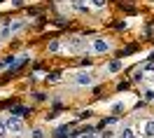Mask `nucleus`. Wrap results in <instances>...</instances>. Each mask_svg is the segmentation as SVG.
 <instances>
[{"label": "nucleus", "mask_w": 154, "mask_h": 138, "mask_svg": "<svg viewBox=\"0 0 154 138\" xmlns=\"http://www.w3.org/2000/svg\"><path fill=\"white\" fill-rule=\"evenodd\" d=\"M5 127H7V133H12V136H21V133L26 131L23 119L17 117V115H7V117H5Z\"/></svg>", "instance_id": "f257e3e1"}, {"label": "nucleus", "mask_w": 154, "mask_h": 138, "mask_svg": "<svg viewBox=\"0 0 154 138\" xmlns=\"http://www.w3.org/2000/svg\"><path fill=\"white\" fill-rule=\"evenodd\" d=\"M72 82H75L77 87H91V84L96 82V75H94L91 70H77Z\"/></svg>", "instance_id": "f03ea898"}, {"label": "nucleus", "mask_w": 154, "mask_h": 138, "mask_svg": "<svg viewBox=\"0 0 154 138\" xmlns=\"http://www.w3.org/2000/svg\"><path fill=\"white\" fill-rule=\"evenodd\" d=\"M23 26H26V21H23V19H17V21H10V24H5V26L0 28V40L10 38L12 33H17V30H21Z\"/></svg>", "instance_id": "7ed1b4c3"}, {"label": "nucleus", "mask_w": 154, "mask_h": 138, "mask_svg": "<svg viewBox=\"0 0 154 138\" xmlns=\"http://www.w3.org/2000/svg\"><path fill=\"white\" fill-rule=\"evenodd\" d=\"M91 49L96 52V54H107V52L112 49V42L105 38H94L91 40Z\"/></svg>", "instance_id": "20e7f679"}, {"label": "nucleus", "mask_w": 154, "mask_h": 138, "mask_svg": "<svg viewBox=\"0 0 154 138\" xmlns=\"http://www.w3.org/2000/svg\"><path fill=\"white\" fill-rule=\"evenodd\" d=\"M66 45H68V52L77 54V52H82L84 47H87V40H84V38H79V35H75V38H70V40H68Z\"/></svg>", "instance_id": "39448f33"}, {"label": "nucleus", "mask_w": 154, "mask_h": 138, "mask_svg": "<svg viewBox=\"0 0 154 138\" xmlns=\"http://www.w3.org/2000/svg\"><path fill=\"white\" fill-rule=\"evenodd\" d=\"M143 136H145V138H154V119H147V122H145Z\"/></svg>", "instance_id": "423d86ee"}, {"label": "nucleus", "mask_w": 154, "mask_h": 138, "mask_svg": "<svg viewBox=\"0 0 154 138\" xmlns=\"http://www.w3.org/2000/svg\"><path fill=\"white\" fill-rule=\"evenodd\" d=\"M119 138H138V136H135V131L131 127H124L122 131H119Z\"/></svg>", "instance_id": "0eeeda50"}, {"label": "nucleus", "mask_w": 154, "mask_h": 138, "mask_svg": "<svg viewBox=\"0 0 154 138\" xmlns=\"http://www.w3.org/2000/svg\"><path fill=\"white\" fill-rule=\"evenodd\" d=\"M61 47H63V45H61V40H51V42H49V54H56V52H61Z\"/></svg>", "instance_id": "6e6552de"}, {"label": "nucleus", "mask_w": 154, "mask_h": 138, "mask_svg": "<svg viewBox=\"0 0 154 138\" xmlns=\"http://www.w3.org/2000/svg\"><path fill=\"white\" fill-rule=\"evenodd\" d=\"M122 70V61H110L107 63V73H119Z\"/></svg>", "instance_id": "1a4fd4ad"}, {"label": "nucleus", "mask_w": 154, "mask_h": 138, "mask_svg": "<svg viewBox=\"0 0 154 138\" xmlns=\"http://www.w3.org/2000/svg\"><path fill=\"white\" fill-rule=\"evenodd\" d=\"M30 138H47V133H45V129H42V127H38V129L30 131Z\"/></svg>", "instance_id": "9d476101"}, {"label": "nucleus", "mask_w": 154, "mask_h": 138, "mask_svg": "<svg viewBox=\"0 0 154 138\" xmlns=\"http://www.w3.org/2000/svg\"><path fill=\"white\" fill-rule=\"evenodd\" d=\"M143 99L147 101V103H152V101H154V89H145V91H143Z\"/></svg>", "instance_id": "9b49d317"}, {"label": "nucleus", "mask_w": 154, "mask_h": 138, "mask_svg": "<svg viewBox=\"0 0 154 138\" xmlns=\"http://www.w3.org/2000/svg\"><path fill=\"white\" fill-rule=\"evenodd\" d=\"M145 73H154V61H149V63H145L143 66V75Z\"/></svg>", "instance_id": "f8f14e48"}, {"label": "nucleus", "mask_w": 154, "mask_h": 138, "mask_svg": "<svg viewBox=\"0 0 154 138\" xmlns=\"http://www.w3.org/2000/svg\"><path fill=\"white\" fill-rule=\"evenodd\" d=\"M72 7H75L77 12H89V7H87V5H82L79 0H77V2H75V5H72Z\"/></svg>", "instance_id": "ddd939ff"}, {"label": "nucleus", "mask_w": 154, "mask_h": 138, "mask_svg": "<svg viewBox=\"0 0 154 138\" xmlns=\"http://www.w3.org/2000/svg\"><path fill=\"white\" fill-rule=\"evenodd\" d=\"M7 136V127H5V119H0V138Z\"/></svg>", "instance_id": "4468645a"}, {"label": "nucleus", "mask_w": 154, "mask_h": 138, "mask_svg": "<svg viewBox=\"0 0 154 138\" xmlns=\"http://www.w3.org/2000/svg\"><path fill=\"white\" fill-rule=\"evenodd\" d=\"M79 138H98V136L94 133V131H91V129H87V131H84V133H82Z\"/></svg>", "instance_id": "2eb2a0df"}, {"label": "nucleus", "mask_w": 154, "mask_h": 138, "mask_svg": "<svg viewBox=\"0 0 154 138\" xmlns=\"http://www.w3.org/2000/svg\"><path fill=\"white\" fill-rule=\"evenodd\" d=\"M94 7H105V0H89Z\"/></svg>", "instance_id": "dca6fc26"}, {"label": "nucleus", "mask_w": 154, "mask_h": 138, "mask_svg": "<svg viewBox=\"0 0 154 138\" xmlns=\"http://www.w3.org/2000/svg\"><path fill=\"white\" fill-rule=\"evenodd\" d=\"M66 133H68V129H66V127L56 129V136H58V138H63V136H66Z\"/></svg>", "instance_id": "f3484780"}]
</instances>
